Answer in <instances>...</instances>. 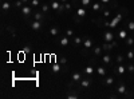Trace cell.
<instances>
[{
	"label": "cell",
	"instance_id": "cell-1",
	"mask_svg": "<svg viewBox=\"0 0 134 99\" xmlns=\"http://www.w3.org/2000/svg\"><path fill=\"white\" fill-rule=\"evenodd\" d=\"M83 75H85V74L81 72V71H75V72H72V74H71V82L67 84V87H69V89H71V87H72V89H74V87H75V83H79V82L85 78Z\"/></svg>",
	"mask_w": 134,
	"mask_h": 99
},
{
	"label": "cell",
	"instance_id": "cell-2",
	"mask_svg": "<svg viewBox=\"0 0 134 99\" xmlns=\"http://www.w3.org/2000/svg\"><path fill=\"white\" fill-rule=\"evenodd\" d=\"M50 5H51V9H54L57 14H63V12H66V7H64V4L60 3L59 0H51Z\"/></svg>",
	"mask_w": 134,
	"mask_h": 99
},
{
	"label": "cell",
	"instance_id": "cell-3",
	"mask_svg": "<svg viewBox=\"0 0 134 99\" xmlns=\"http://www.w3.org/2000/svg\"><path fill=\"white\" fill-rule=\"evenodd\" d=\"M124 14H122V12H118L117 15H115V18H113V19H111L110 20V24H109V28L110 30H114V28H117V26L121 23V21H122V19H124Z\"/></svg>",
	"mask_w": 134,
	"mask_h": 99
},
{
	"label": "cell",
	"instance_id": "cell-4",
	"mask_svg": "<svg viewBox=\"0 0 134 99\" xmlns=\"http://www.w3.org/2000/svg\"><path fill=\"white\" fill-rule=\"evenodd\" d=\"M27 23H28V26H30V28L32 30V31H40L42 28H43V21H39V20H35V19H32V20H28L27 19Z\"/></svg>",
	"mask_w": 134,
	"mask_h": 99
},
{
	"label": "cell",
	"instance_id": "cell-5",
	"mask_svg": "<svg viewBox=\"0 0 134 99\" xmlns=\"http://www.w3.org/2000/svg\"><path fill=\"white\" fill-rule=\"evenodd\" d=\"M115 91L118 92V94H121V95H125L126 98H130L131 96V94H127V89H126V84L122 82V80H119L118 82V86L115 87Z\"/></svg>",
	"mask_w": 134,
	"mask_h": 99
},
{
	"label": "cell",
	"instance_id": "cell-6",
	"mask_svg": "<svg viewBox=\"0 0 134 99\" xmlns=\"http://www.w3.org/2000/svg\"><path fill=\"white\" fill-rule=\"evenodd\" d=\"M20 12H21V15H23V18L27 20L30 16H32V14H34V11H32V5H28V4H24L23 7H21V9H20Z\"/></svg>",
	"mask_w": 134,
	"mask_h": 99
},
{
	"label": "cell",
	"instance_id": "cell-7",
	"mask_svg": "<svg viewBox=\"0 0 134 99\" xmlns=\"http://www.w3.org/2000/svg\"><path fill=\"white\" fill-rule=\"evenodd\" d=\"M119 44H118V42L114 39L113 42H105L103 44H102V50L105 51V52H109V51H111L114 47H118Z\"/></svg>",
	"mask_w": 134,
	"mask_h": 99
},
{
	"label": "cell",
	"instance_id": "cell-8",
	"mask_svg": "<svg viewBox=\"0 0 134 99\" xmlns=\"http://www.w3.org/2000/svg\"><path fill=\"white\" fill-rule=\"evenodd\" d=\"M91 84H93V79H91V76H86V78H83V79L79 82V89H83V90L90 89Z\"/></svg>",
	"mask_w": 134,
	"mask_h": 99
},
{
	"label": "cell",
	"instance_id": "cell-9",
	"mask_svg": "<svg viewBox=\"0 0 134 99\" xmlns=\"http://www.w3.org/2000/svg\"><path fill=\"white\" fill-rule=\"evenodd\" d=\"M113 72H114L115 75H118V76L125 75V74L127 72V70H126V66H125V64H117V66H114Z\"/></svg>",
	"mask_w": 134,
	"mask_h": 99
},
{
	"label": "cell",
	"instance_id": "cell-10",
	"mask_svg": "<svg viewBox=\"0 0 134 99\" xmlns=\"http://www.w3.org/2000/svg\"><path fill=\"white\" fill-rule=\"evenodd\" d=\"M83 48L85 50H90V48H93L94 47V39L91 38V36H85V39H83Z\"/></svg>",
	"mask_w": 134,
	"mask_h": 99
},
{
	"label": "cell",
	"instance_id": "cell-11",
	"mask_svg": "<svg viewBox=\"0 0 134 99\" xmlns=\"http://www.w3.org/2000/svg\"><path fill=\"white\" fill-rule=\"evenodd\" d=\"M57 40H58V43H59V46L60 47H67L70 44V38L69 36H58L57 38Z\"/></svg>",
	"mask_w": 134,
	"mask_h": 99
},
{
	"label": "cell",
	"instance_id": "cell-12",
	"mask_svg": "<svg viewBox=\"0 0 134 99\" xmlns=\"http://www.w3.org/2000/svg\"><path fill=\"white\" fill-rule=\"evenodd\" d=\"M115 39V34L113 31H105L103 32V40L105 42H113Z\"/></svg>",
	"mask_w": 134,
	"mask_h": 99
},
{
	"label": "cell",
	"instance_id": "cell-13",
	"mask_svg": "<svg viewBox=\"0 0 134 99\" xmlns=\"http://www.w3.org/2000/svg\"><path fill=\"white\" fill-rule=\"evenodd\" d=\"M100 83L105 84L106 87H110V86H113V84L115 83V79L113 78V76H106L103 80H100Z\"/></svg>",
	"mask_w": 134,
	"mask_h": 99
},
{
	"label": "cell",
	"instance_id": "cell-14",
	"mask_svg": "<svg viewBox=\"0 0 134 99\" xmlns=\"http://www.w3.org/2000/svg\"><path fill=\"white\" fill-rule=\"evenodd\" d=\"M50 35H51L52 38L57 39V38L60 35V28H59V27H57V26L51 27V28H50Z\"/></svg>",
	"mask_w": 134,
	"mask_h": 99
},
{
	"label": "cell",
	"instance_id": "cell-15",
	"mask_svg": "<svg viewBox=\"0 0 134 99\" xmlns=\"http://www.w3.org/2000/svg\"><path fill=\"white\" fill-rule=\"evenodd\" d=\"M83 39H85V36H74L72 46L74 47H81L83 44Z\"/></svg>",
	"mask_w": 134,
	"mask_h": 99
},
{
	"label": "cell",
	"instance_id": "cell-16",
	"mask_svg": "<svg viewBox=\"0 0 134 99\" xmlns=\"http://www.w3.org/2000/svg\"><path fill=\"white\" fill-rule=\"evenodd\" d=\"M62 70H64V68L62 67L60 63H55V64L51 66V72L52 74H59V72H62Z\"/></svg>",
	"mask_w": 134,
	"mask_h": 99
},
{
	"label": "cell",
	"instance_id": "cell-17",
	"mask_svg": "<svg viewBox=\"0 0 134 99\" xmlns=\"http://www.w3.org/2000/svg\"><path fill=\"white\" fill-rule=\"evenodd\" d=\"M115 36H118V39H121V40H126V38L129 36V35H127V32H126V28L119 30L117 34H115Z\"/></svg>",
	"mask_w": 134,
	"mask_h": 99
},
{
	"label": "cell",
	"instance_id": "cell-18",
	"mask_svg": "<svg viewBox=\"0 0 134 99\" xmlns=\"http://www.w3.org/2000/svg\"><path fill=\"white\" fill-rule=\"evenodd\" d=\"M102 46H94L93 47V56H95V58H99L100 55H102Z\"/></svg>",
	"mask_w": 134,
	"mask_h": 99
},
{
	"label": "cell",
	"instance_id": "cell-19",
	"mask_svg": "<svg viewBox=\"0 0 134 99\" xmlns=\"http://www.w3.org/2000/svg\"><path fill=\"white\" fill-rule=\"evenodd\" d=\"M12 5H14V4L11 3V2H8V0H7V2H3V3H2V11L5 14V12H8V11L11 9V7H12Z\"/></svg>",
	"mask_w": 134,
	"mask_h": 99
},
{
	"label": "cell",
	"instance_id": "cell-20",
	"mask_svg": "<svg viewBox=\"0 0 134 99\" xmlns=\"http://www.w3.org/2000/svg\"><path fill=\"white\" fill-rule=\"evenodd\" d=\"M94 70H95V68H94V66L88 64L87 67L83 70V74H85V75H87V76H91V75H94Z\"/></svg>",
	"mask_w": 134,
	"mask_h": 99
},
{
	"label": "cell",
	"instance_id": "cell-21",
	"mask_svg": "<svg viewBox=\"0 0 134 99\" xmlns=\"http://www.w3.org/2000/svg\"><path fill=\"white\" fill-rule=\"evenodd\" d=\"M95 70H97L98 75H99V76H102V78H105L106 74H107V70L103 67V66H98V67H95Z\"/></svg>",
	"mask_w": 134,
	"mask_h": 99
},
{
	"label": "cell",
	"instance_id": "cell-22",
	"mask_svg": "<svg viewBox=\"0 0 134 99\" xmlns=\"http://www.w3.org/2000/svg\"><path fill=\"white\" fill-rule=\"evenodd\" d=\"M32 19L39 20V21H43L44 19H46V14H43V12H34V15H32Z\"/></svg>",
	"mask_w": 134,
	"mask_h": 99
},
{
	"label": "cell",
	"instance_id": "cell-23",
	"mask_svg": "<svg viewBox=\"0 0 134 99\" xmlns=\"http://www.w3.org/2000/svg\"><path fill=\"white\" fill-rule=\"evenodd\" d=\"M125 44H126V47H133V46H134V35H131V36H127V38H126Z\"/></svg>",
	"mask_w": 134,
	"mask_h": 99
},
{
	"label": "cell",
	"instance_id": "cell-24",
	"mask_svg": "<svg viewBox=\"0 0 134 99\" xmlns=\"http://www.w3.org/2000/svg\"><path fill=\"white\" fill-rule=\"evenodd\" d=\"M74 3V2H72ZM72 3H64V7H66V12L67 14H70V12H74V4Z\"/></svg>",
	"mask_w": 134,
	"mask_h": 99
},
{
	"label": "cell",
	"instance_id": "cell-25",
	"mask_svg": "<svg viewBox=\"0 0 134 99\" xmlns=\"http://www.w3.org/2000/svg\"><path fill=\"white\" fill-rule=\"evenodd\" d=\"M100 60H102V63H103V64H110V63H111V56H110L109 54H105Z\"/></svg>",
	"mask_w": 134,
	"mask_h": 99
},
{
	"label": "cell",
	"instance_id": "cell-26",
	"mask_svg": "<svg viewBox=\"0 0 134 99\" xmlns=\"http://www.w3.org/2000/svg\"><path fill=\"white\" fill-rule=\"evenodd\" d=\"M50 8H51V5H50V4H47V3L42 4V12H43V14H46V15H48Z\"/></svg>",
	"mask_w": 134,
	"mask_h": 99
},
{
	"label": "cell",
	"instance_id": "cell-27",
	"mask_svg": "<svg viewBox=\"0 0 134 99\" xmlns=\"http://www.w3.org/2000/svg\"><path fill=\"white\" fill-rule=\"evenodd\" d=\"M125 26H126L127 30H130L133 34H134V21H133V20H127L126 23H125Z\"/></svg>",
	"mask_w": 134,
	"mask_h": 99
},
{
	"label": "cell",
	"instance_id": "cell-28",
	"mask_svg": "<svg viewBox=\"0 0 134 99\" xmlns=\"http://www.w3.org/2000/svg\"><path fill=\"white\" fill-rule=\"evenodd\" d=\"M115 63L117 64H124L125 63V58L122 56V55H117L115 56Z\"/></svg>",
	"mask_w": 134,
	"mask_h": 99
},
{
	"label": "cell",
	"instance_id": "cell-29",
	"mask_svg": "<svg viewBox=\"0 0 134 99\" xmlns=\"http://www.w3.org/2000/svg\"><path fill=\"white\" fill-rule=\"evenodd\" d=\"M24 5V3L21 2V0H16V2L14 3V7L16 8V9H21V7Z\"/></svg>",
	"mask_w": 134,
	"mask_h": 99
},
{
	"label": "cell",
	"instance_id": "cell-30",
	"mask_svg": "<svg viewBox=\"0 0 134 99\" xmlns=\"http://www.w3.org/2000/svg\"><path fill=\"white\" fill-rule=\"evenodd\" d=\"M66 98H67V99H78V98H79V95L75 94V92H74V90H72V92L67 94V95H66Z\"/></svg>",
	"mask_w": 134,
	"mask_h": 99
},
{
	"label": "cell",
	"instance_id": "cell-31",
	"mask_svg": "<svg viewBox=\"0 0 134 99\" xmlns=\"http://www.w3.org/2000/svg\"><path fill=\"white\" fill-rule=\"evenodd\" d=\"M66 35L69 36V38H74V36H75V31L71 30V28H67V30H66Z\"/></svg>",
	"mask_w": 134,
	"mask_h": 99
},
{
	"label": "cell",
	"instance_id": "cell-32",
	"mask_svg": "<svg viewBox=\"0 0 134 99\" xmlns=\"http://www.w3.org/2000/svg\"><path fill=\"white\" fill-rule=\"evenodd\" d=\"M100 15H102L103 18H109V16L111 15V9H110V8H106V9H103V12L100 14Z\"/></svg>",
	"mask_w": 134,
	"mask_h": 99
},
{
	"label": "cell",
	"instance_id": "cell-33",
	"mask_svg": "<svg viewBox=\"0 0 134 99\" xmlns=\"http://www.w3.org/2000/svg\"><path fill=\"white\" fill-rule=\"evenodd\" d=\"M93 0H81V4H82V7H88V5H91L93 3Z\"/></svg>",
	"mask_w": 134,
	"mask_h": 99
},
{
	"label": "cell",
	"instance_id": "cell-34",
	"mask_svg": "<svg viewBox=\"0 0 134 99\" xmlns=\"http://www.w3.org/2000/svg\"><path fill=\"white\" fill-rule=\"evenodd\" d=\"M126 58H127L129 60H133V59H134V50L127 51V54H126Z\"/></svg>",
	"mask_w": 134,
	"mask_h": 99
},
{
	"label": "cell",
	"instance_id": "cell-35",
	"mask_svg": "<svg viewBox=\"0 0 134 99\" xmlns=\"http://www.w3.org/2000/svg\"><path fill=\"white\" fill-rule=\"evenodd\" d=\"M126 70H127L129 74H134V64H133V63L127 64V66H126Z\"/></svg>",
	"mask_w": 134,
	"mask_h": 99
},
{
	"label": "cell",
	"instance_id": "cell-36",
	"mask_svg": "<svg viewBox=\"0 0 134 99\" xmlns=\"http://www.w3.org/2000/svg\"><path fill=\"white\" fill-rule=\"evenodd\" d=\"M30 4H31L32 7H38V5H40V0H31Z\"/></svg>",
	"mask_w": 134,
	"mask_h": 99
},
{
	"label": "cell",
	"instance_id": "cell-37",
	"mask_svg": "<svg viewBox=\"0 0 134 99\" xmlns=\"http://www.w3.org/2000/svg\"><path fill=\"white\" fill-rule=\"evenodd\" d=\"M66 63H67V58H64V56H62V58H60V64H62V66H64Z\"/></svg>",
	"mask_w": 134,
	"mask_h": 99
},
{
	"label": "cell",
	"instance_id": "cell-38",
	"mask_svg": "<svg viewBox=\"0 0 134 99\" xmlns=\"http://www.w3.org/2000/svg\"><path fill=\"white\" fill-rule=\"evenodd\" d=\"M99 2H100V3H103V4H107V5H109V4L111 3V0H99Z\"/></svg>",
	"mask_w": 134,
	"mask_h": 99
},
{
	"label": "cell",
	"instance_id": "cell-39",
	"mask_svg": "<svg viewBox=\"0 0 134 99\" xmlns=\"http://www.w3.org/2000/svg\"><path fill=\"white\" fill-rule=\"evenodd\" d=\"M21 2H23L24 4H30V2H31V0H21Z\"/></svg>",
	"mask_w": 134,
	"mask_h": 99
},
{
	"label": "cell",
	"instance_id": "cell-40",
	"mask_svg": "<svg viewBox=\"0 0 134 99\" xmlns=\"http://www.w3.org/2000/svg\"><path fill=\"white\" fill-rule=\"evenodd\" d=\"M59 2H60V3H63V4H64V3H69V2H70V0H59Z\"/></svg>",
	"mask_w": 134,
	"mask_h": 99
}]
</instances>
